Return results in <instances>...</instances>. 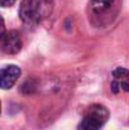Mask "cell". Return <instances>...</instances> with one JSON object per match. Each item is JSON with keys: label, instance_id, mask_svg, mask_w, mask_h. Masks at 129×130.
<instances>
[{"label": "cell", "instance_id": "obj_6", "mask_svg": "<svg viewBox=\"0 0 129 130\" xmlns=\"http://www.w3.org/2000/svg\"><path fill=\"white\" fill-rule=\"evenodd\" d=\"M20 76V68L15 64H10V66H6L1 70V88L4 90H8L10 87L14 86V84L18 81Z\"/></svg>", "mask_w": 129, "mask_h": 130}, {"label": "cell", "instance_id": "obj_4", "mask_svg": "<svg viewBox=\"0 0 129 130\" xmlns=\"http://www.w3.org/2000/svg\"><path fill=\"white\" fill-rule=\"evenodd\" d=\"M1 49L8 54H15L22 49L20 34L15 30L5 32L1 34Z\"/></svg>", "mask_w": 129, "mask_h": 130}, {"label": "cell", "instance_id": "obj_7", "mask_svg": "<svg viewBox=\"0 0 129 130\" xmlns=\"http://www.w3.org/2000/svg\"><path fill=\"white\" fill-rule=\"evenodd\" d=\"M15 3V0H0V5L3 8H8V6H11L13 4Z\"/></svg>", "mask_w": 129, "mask_h": 130}, {"label": "cell", "instance_id": "obj_2", "mask_svg": "<svg viewBox=\"0 0 129 130\" xmlns=\"http://www.w3.org/2000/svg\"><path fill=\"white\" fill-rule=\"evenodd\" d=\"M119 0H90L87 13L92 24L101 27L110 23L118 13Z\"/></svg>", "mask_w": 129, "mask_h": 130}, {"label": "cell", "instance_id": "obj_3", "mask_svg": "<svg viewBox=\"0 0 129 130\" xmlns=\"http://www.w3.org/2000/svg\"><path fill=\"white\" fill-rule=\"evenodd\" d=\"M109 119V111L103 105H91L79 124V130H100Z\"/></svg>", "mask_w": 129, "mask_h": 130}, {"label": "cell", "instance_id": "obj_1", "mask_svg": "<svg viewBox=\"0 0 129 130\" xmlns=\"http://www.w3.org/2000/svg\"><path fill=\"white\" fill-rule=\"evenodd\" d=\"M53 10V0H22L19 17L27 25H37Z\"/></svg>", "mask_w": 129, "mask_h": 130}, {"label": "cell", "instance_id": "obj_5", "mask_svg": "<svg viewBox=\"0 0 129 130\" xmlns=\"http://www.w3.org/2000/svg\"><path fill=\"white\" fill-rule=\"evenodd\" d=\"M111 91L114 93H118L120 91L129 92V71L127 68L119 67L113 72Z\"/></svg>", "mask_w": 129, "mask_h": 130}]
</instances>
